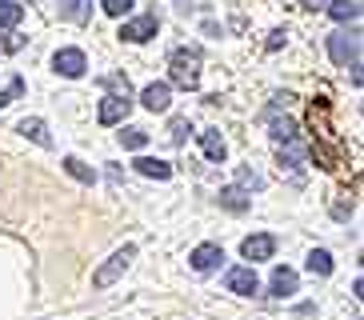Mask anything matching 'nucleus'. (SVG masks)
Wrapping results in <instances>:
<instances>
[{
	"label": "nucleus",
	"mask_w": 364,
	"mask_h": 320,
	"mask_svg": "<svg viewBox=\"0 0 364 320\" xmlns=\"http://www.w3.org/2000/svg\"><path fill=\"white\" fill-rule=\"evenodd\" d=\"M300 4H304V9H312V12H316V9H324L328 0H300Z\"/></svg>",
	"instance_id": "30"
},
{
	"label": "nucleus",
	"mask_w": 364,
	"mask_h": 320,
	"mask_svg": "<svg viewBox=\"0 0 364 320\" xmlns=\"http://www.w3.org/2000/svg\"><path fill=\"white\" fill-rule=\"evenodd\" d=\"M272 297L277 300H284V297H292V292H296V272H292V268H277V272H272Z\"/></svg>",
	"instance_id": "17"
},
{
	"label": "nucleus",
	"mask_w": 364,
	"mask_h": 320,
	"mask_svg": "<svg viewBox=\"0 0 364 320\" xmlns=\"http://www.w3.org/2000/svg\"><path fill=\"white\" fill-rule=\"evenodd\" d=\"M328 56H332V64L336 68H360V32H348V28H341V32H332L328 36Z\"/></svg>",
	"instance_id": "3"
},
{
	"label": "nucleus",
	"mask_w": 364,
	"mask_h": 320,
	"mask_svg": "<svg viewBox=\"0 0 364 320\" xmlns=\"http://www.w3.org/2000/svg\"><path fill=\"white\" fill-rule=\"evenodd\" d=\"M100 9H105L108 16H129V12H132V0H100Z\"/></svg>",
	"instance_id": "26"
},
{
	"label": "nucleus",
	"mask_w": 364,
	"mask_h": 320,
	"mask_svg": "<svg viewBox=\"0 0 364 320\" xmlns=\"http://www.w3.org/2000/svg\"><path fill=\"white\" fill-rule=\"evenodd\" d=\"M24 92V76H12L9 80V88H4V92H0V108H9L12 100H16V96Z\"/></svg>",
	"instance_id": "25"
},
{
	"label": "nucleus",
	"mask_w": 364,
	"mask_h": 320,
	"mask_svg": "<svg viewBox=\"0 0 364 320\" xmlns=\"http://www.w3.org/2000/svg\"><path fill=\"white\" fill-rule=\"evenodd\" d=\"M268 128H272V140H277V144H284V140H292V137H296V120H289V117H277V112H272V120H268Z\"/></svg>",
	"instance_id": "19"
},
{
	"label": "nucleus",
	"mask_w": 364,
	"mask_h": 320,
	"mask_svg": "<svg viewBox=\"0 0 364 320\" xmlns=\"http://www.w3.org/2000/svg\"><path fill=\"white\" fill-rule=\"evenodd\" d=\"M120 144H124V149H144V144H149V132H144V128H124V132H120Z\"/></svg>",
	"instance_id": "23"
},
{
	"label": "nucleus",
	"mask_w": 364,
	"mask_h": 320,
	"mask_svg": "<svg viewBox=\"0 0 364 320\" xmlns=\"http://www.w3.org/2000/svg\"><path fill=\"white\" fill-rule=\"evenodd\" d=\"M220 260H225V248L220 245H200L188 256V265H193L196 272H213V268H220Z\"/></svg>",
	"instance_id": "10"
},
{
	"label": "nucleus",
	"mask_w": 364,
	"mask_h": 320,
	"mask_svg": "<svg viewBox=\"0 0 364 320\" xmlns=\"http://www.w3.org/2000/svg\"><path fill=\"white\" fill-rule=\"evenodd\" d=\"M200 149L213 164H225V156H228V144H225V137H220L216 128H204L200 132Z\"/></svg>",
	"instance_id": "12"
},
{
	"label": "nucleus",
	"mask_w": 364,
	"mask_h": 320,
	"mask_svg": "<svg viewBox=\"0 0 364 320\" xmlns=\"http://www.w3.org/2000/svg\"><path fill=\"white\" fill-rule=\"evenodd\" d=\"M168 76H172V85L196 92L200 88V53L196 48H176L168 56Z\"/></svg>",
	"instance_id": "2"
},
{
	"label": "nucleus",
	"mask_w": 364,
	"mask_h": 320,
	"mask_svg": "<svg viewBox=\"0 0 364 320\" xmlns=\"http://www.w3.org/2000/svg\"><path fill=\"white\" fill-rule=\"evenodd\" d=\"M156 28H161V21H156V12H144L140 21H129L124 28H120V41H132V44H144L156 36Z\"/></svg>",
	"instance_id": "6"
},
{
	"label": "nucleus",
	"mask_w": 364,
	"mask_h": 320,
	"mask_svg": "<svg viewBox=\"0 0 364 320\" xmlns=\"http://www.w3.org/2000/svg\"><path fill=\"white\" fill-rule=\"evenodd\" d=\"M324 9H328L332 21H341V24H356V21H360V4H356V0H328Z\"/></svg>",
	"instance_id": "15"
},
{
	"label": "nucleus",
	"mask_w": 364,
	"mask_h": 320,
	"mask_svg": "<svg viewBox=\"0 0 364 320\" xmlns=\"http://www.w3.org/2000/svg\"><path fill=\"white\" fill-rule=\"evenodd\" d=\"M240 252H245V260H272V252H277V236L272 233H252V236H245Z\"/></svg>",
	"instance_id": "8"
},
{
	"label": "nucleus",
	"mask_w": 364,
	"mask_h": 320,
	"mask_svg": "<svg viewBox=\"0 0 364 320\" xmlns=\"http://www.w3.org/2000/svg\"><path fill=\"white\" fill-rule=\"evenodd\" d=\"M188 132H193L188 117H176V120L168 124V140H172V144H184V137H188Z\"/></svg>",
	"instance_id": "24"
},
{
	"label": "nucleus",
	"mask_w": 364,
	"mask_h": 320,
	"mask_svg": "<svg viewBox=\"0 0 364 320\" xmlns=\"http://www.w3.org/2000/svg\"><path fill=\"white\" fill-rule=\"evenodd\" d=\"M56 9H60V21L85 24L88 12H92V0H56Z\"/></svg>",
	"instance_id": "13"
},
{
	"label": "nucleus",
	"mask_w": 364,
	"mask_h": 320,
	"mask_svg": "<svg viewBox=\"0 0 364 320\" xmlns=\"http://www.w3.org/2000/svg\"><path fill=\"white\" fill-rule=\"evenodd\" d=\"M225 284H228V292H236V297H252V292L260 288V280H257V272H252V268L236 265V268H228Z\"/></svg>",
	"instance_id": "9"
},
{
	"label": "nucleus",
	"mask_w": 364,
	"mask_h": 320,
	"mask_svg": "<svg viewBox=\"0 0 364 320\" xmlns=\"http://www.w3.org/2000/svg\"><path fill=\"white\" fill-rule=\"evenodd\" d=\"M4 48H9V53H21V48H24V36H16V32H12L9 41H4Z\"/></svg>",
	"instance_id": "29"
},
{
	"label": "nucleus",
	"mask_w": 364,
	"mask_h": 320,
	"mask_svg": "<svg viewBox=\"0 0 364 320\" xmlns=\"http://www.w3.org/2000/svg\"><path fill=\"white\" fill-rule=\"evenodd\" d=\"M236 181L245 184V188H264V181H260V176H257L252 169H240V172H236Z\"/></svg>",
	"instance_id": "27"
},
{
	"label": "nucleus",
	"mask_w": 364,
	"mask_h": 320,
	"mask_svg": "<svg viewBox=\"0 0 364 320\" xmlns=\"http://www.w3.org/2000/svg\"><path fill=\"white\" fill-rule=\"evenodd\" d=\"M220 208H228V213H248L252 201H248L245 188H225V192H220Z\"/></svg>",
	"instance_id": "18"
},
{
	"label": "nucleus",
	"mask_w": 364,
	"mask_h": 320,
	"mask_svg": "<svg viewBox=\"0 0 364 320\" xmlns=\"http://www.w3.org/2000/svg\"><path fill=\"white\" fill-rule=\"evenodd\" d=\"M309 272L312 277H332V256L324 248H312L309 252Z\"/></svg>",
	"instance_id": "21"
},
{
	"label": "nucleus",
	"mask_w": 364,
	"mask_h": 320,
	"mask_svg": "<svg viewBox=\"0 0 364 320\" xmlns=\"http://www.w3.org/2000/svg\"><path fill=\"white\" fill-rule=\"evenodd\" d=\"M309 128H312V152L321 160L324 169H341L344 160V144L332 128V117H328V105L324 100H312L309 105Z\"/></svg>",
	"instance_id": "1"
},
{
	"label": "nucleus",
	"mask_w": 364,
	"mask_h": 320,
	"mask_svg": "<svg viewBox=\"0 0 364 320\" xmlns=\"http://www.w3.org/2000/svg\"><path fill=\"white\" fill-rule=\"evenodd\" d=\"M16 128H21V132H24L28 140H36L41 149H53V137H48V124H44L41 117H24Z\"/></svg>",
	"instance_id": "14"
},
{
	"label": "nucleus",
	"mask_w": 364,
	"mask_h": 320,
	"mask_svg": "<svg viewBox=\"0 0 364 320\" xmlns=\"http://www.w3.org/2000/svg\"><path fill=\"white\" fill-rule=\"evenodd\" d=\"M24 21V9L16 0H0V28H16Z\"/></svg>",
	"instance_id": "20"
},
{
	"label": "nucleus",
	"mask_w": 364,
	"mask_h": 320,
	"mask_svg": "<svg viewBox=\"0 0 364 320\" xmlns=\"http://www.w3.org/2000/svg\"><path fill=\"white\" fill-rule=\"evenodd\" d=\"M129 112H132V100H129V96H120V92H112V96H105V100H100L97 120H100V124H120Z\"/></svg>",
	"instance_id": "7"
},
{
	"label": "nucleus",
	"mask_w": 364,
	"mask_h": 320,
	"mask_svg": "<svg viewBox=\"0 0 364 320\" xmlns=\"http://www.w3.org/2000/svg\"><path fill=\"white\" fill-rule=\"evenodd\" d=\"M136 172H140V176H152V181H168L172 164H168V160H156V156H140L136 160Z\"/></svg>",
	"instance_id": "16"
},
{
	"label": "nucleus",
	"mask_w": 364,
	"mask_h": 320,
	"mask_svg": "<svg viewBox=\"0 0 364 320\" xmlns=\"http://www.w3.org/2000/svg\"><path fill=\"white\" fill-rule=\"evenodd\" d=\"M53 68H56L60 76H68V80H76V76H85L88 56L80 53V48H60V53L53 56Z\"/></svg>",
	"instance_id": "5"
},
{
	"label": "nucleus",
	"mask_w": 364,
	"mask_h": 320,
	"mask_svg": "<svg viewBox=\"0 0 364 320\" xmlns=\"http://www.w3.org/2000/svg\"><path fill=\"white\" fill-rule=\"evenodd\" d=\"M284 36H289L284 28H272V32H268V41H264V48H268V53H277L280 44H284Z\"/></svg>",
	"instance_id": "28"
},
{
	"label": "nucleus",
	"mask_w": 364,
	"mask_h": 320,
	"mask_svg": "<svg viewBox=\"0 0 364 320\" xmlns=\"http://www.w3.org/2000/svg\"><path fill=\"white\" fill-rule=\"evenodd\" d=\"M140 100H144V108L149 112H168V105H172V88L164 85V80H152L144 92H140Z\"/></svg>",
	"instance_id": "11"
},
{
	"label": "nucleus",
	"mask_w": 364,
	"mask_h": 320,
	"mask_svg": "<svg viewBox=\"0 0 364 320\" xmlns=\"http://www.w3.org/2000/svg\"><path fill=\"white\" fill-rule=\"evenodd\" d=\"M65 172H68V176H76L80 184H92V181H97V172L88 169L85 160H76V156H65Z\"/></svg>",
	"instance_id": "22"
},
{
	"label": "nucleus",
	"mask_w": 364,
	"mask_h": 320,
	"mask_svg": "<svg viewBox=\"0 0 364 320\" xmlns=\"http://www.w3.org/2000/svg\"><path fill=\"white\" fill-rule=\"evenodd\" d=\"M132 256H136V248H132V245L117 248V252L108 256V265H100L97 272H92V288H108V284H117V280L124 277V272H129Z\"/></svg>",
	"instance_id": "4"
}]
</instances>
